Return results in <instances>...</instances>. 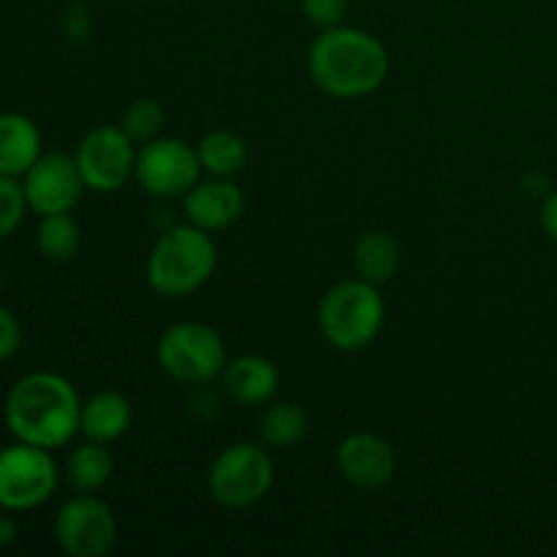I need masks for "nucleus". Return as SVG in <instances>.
Returning a JSON list of instances; mask_svg holds the SVG:
<instances>
[{
  "label": "nucleus",
  "instance_id": "f257e3e1",
  "mask_svg": "<svg viewBox=\"0 0 557 557\" xmlns=\"http://www.w3.org/2000/svg\"><path fill=\"white\" fill-rule=\"evenodd\" d=\"M82 400L76 386L52 370H36L16 381L5 395L3 419L16 441L63 449L79 435Z\"/></svg>",
  "mask_w": 557,
  "mask_h": 557
},
{
  "label": "nucleus",
  "instance_id": "f03ea898",
  "mask_svg": "<svg viewBox=\"0 0 557 557\" xmlns=\"http://www.w3.org/2000/svg\"><path fill=\"white\" fill-rule=\"evenodd\" d=\"M313 85L330 98L354 101L373 96L389 76V52L373 33L351 25L321 30L308 49Z\"/></svg>",
  "mask_w": 557,
  "mask_h": 557
},
{
  "label": "nucleus",
  "instance_id": "7ed1b4c3",
  "mask_svg": "<svg viewBox=\"0 0 557 557\" xmlns=\"http://www.w3.org/2000/svg\"><path fill=\"white\" fill-rule=\"evenodd\" d=\"M218 270V245L194 223L163 228L147 256V286L166 299H183L205 288Z\"/></svg>",
  "mask_w": 557,
  "mask_h": 557
},
{
  "label": "nucleus",
  "instance_id": "20e7f679",
  "mask_svg": "<svg viewBox=\"0 0 557 557\" xmlns=\"http://www.w3.org/2000/svg\"><path fill=\"white\" fill-rule=\"evenodd\" d=\"M319 332L332 348L346 354L364 351L379 341L386 324V302L375 283L348 277L335 283L319 302Z\"/></svg>",
  "mask_w": 557,
  "mask_h": 557
},
{
  "label": "nucleus",
  "instance_id": "39448f33",
  "mask_svg": "<svg viewBox=\"0 0 557 557\" xmlns=\"http://www.w3.org/2000/svg\"><path fill=\"white\" fill-rule=\"evenodd\" d=\"M275 484V462L270 449L253 441L223 446L207 468V493L221 509L245 511L270 495Z\"/></svg>",
  "mask_w": 557,
  "mask_h": 557
},
{
  "label": "nucleus",
  "instance_id": "423d86ee",
  "mask_svg": "<svg viewBox=\"0 0 557 557\" xmlns=\"http://www.w3.org/2000/svg\"><path fill=\"white\" fill-rule=\"evenodd\" d=\"M156 359L158 368L177 384L205 386L221 379L228 364V351L215 326L180 321L158 337Z\"/></svg>",
  "mask_w": 557,
  "mask_h": 557
},
{
  "label": "nucleus",
  "instance_id": "0eeeda50",
  "mask_svg": "<svg viewBox=\"0 0 557 557\" xmlns=\"http://www.w3.org/2000/svg\"><path fill=\"white\" fill-rule=\"evenodd\" d=\"M60 484L58 462L41 446L16 444L0 449V509L16 515L47 504Z\"/></svg>",
  "mask_w": 557,
  "mask_h": 557
},
{
  "label": "nucleus",
  "instance_id": "6e6552de",
  "mask_svg": "<svg viewBox=\"0 0 557 557\" xmlns=\"http://www.w3.org/2000/svg\"><path fill=\"white\" fill-rule=\"evenodd\" d=\"M201 161L196 145H188L177 136H158L139 145L136 152L134 180L147 196L158 201L183 199L201 180Z\"/></svg>",
  "mask_w": 557,
  "mask_h": 557
},
{
  "label": "nucleus",
  "instance_id": "1a4fd4ad",
  "mask_svg": "<svg viewBox=\"0 0 557 557\" xmlns=\"http://www.w3.org/2000/svg\"><path fill=\"white\" fill-rule=\"evenodd\" d=\"M52 533L69 557H107L117 544V520L107 500L79 493L60 506Z\"/></svg>",
  "mask_w": 557,
  "mask_h": 557
},
{
  "label": "nucleus",
  "instance_id": "9d476101",
  "mask_svg": "<svg viewBox=\"0 0 557 557\" xmlns=\"http://www.w3.org/2000/svg\"><path fill=\"white\" fill-rule=\"evenodd\" d=\"M136 141L120 125H98L82 136L74 158L92 194H117L134 180Z\"/></svg>",
  "mask_w": 557,
  "mask_h": 557
},
{
  "label": "nucleus",
  "instance_id": "9b49d317",
  "mask_svg": "<svg viewBox=\"0 0 557 557\" xmlns=\"http://www.w3.org/2000/svg\"><path fill=\"white\" fill-rule=\"evenodd\" d=\"M27 210L36 215L71 212L87 190L76 158L69 152H44L22 177Z\"/></svg>",
  "mask_w": 557,
  "mask_h": 557
},
{
  "label": "nucleus",
  "instance_id": "f8f14e48",
  "mask_svg": "<svg viewBox=\"0 0 557 557\" xmlns=\"http://www.w3.org/2000/svg\"><path fill=\"white\" fill-rule=\"evenodd\" d=\"M335 462L346 484L362 493H379L389 487L397 473V457L389 441L368 430L346 435L337 446Z\"/></svg>",
  "mask_w": 557,
  "mask_h": 557
},
{
  "label": "nucleus",
  "instance_id": "ddd939ff",
  "mask_svg": "<svg viewBox=\"0 0 557 557\" xmlns=\"http://www.w3.org/2000/svg\"><path fill=\"white\" fill-rule=\"evenodd\" d=\"M245 212V194L234 177H210L199 180L188 194L183 196L185 221L196 228L218 234L232 228Z\"/></svg>",
  "mask_w": 557,
  "mask_h": 557
},
{
  "label": "nucleus",
  "instance_id": "4468645a",
  "mask_svg": "<svg viewBox=\"0 0 557 557\" xmlns=\"http://www.w3.org/2000/svg\"><path fill=\"white\" fill-rule=\"evenodd\" d=\"M221 379L228 400L245 408L267 406L275 400L281 389V370L261 354H243L237 359H228Z\"/></svg>",
  "mask_w": 557,
  "mask_h": 557
},
{
  "label": "nucleus",
  "instance_id": "2eb2a0df",
  "mask_svg": "<svg viewBox=\"0 0 557 557\" xmlns=\"http://www.w3.org/2000/svg\"><path fill=\"white\" fill-rule=\"evenodd\" d=\"M134 422V408L123 392L101 389L82 403L79 435L98 444H114L123 438Z\"/></svg>",
  "mask_w": 557,
  "mask_h": 557
},
{
  "label": "nucleus",
  "instance_id": "dca6fc26",
  "mask_svg": "<svg viewBox=\"0 0 557 557\" xmlns=\"http://www.w3.org/2000/svg\"><path fill=\"white\" fill-rule=\"evenodd\" d=\"M44 156L41 131L27 114H0V174L5 177H25L27 169Z\"/></svg>",
  "mask_w": 557,
  "mask_h": 557
},
{
  "label": "nucleus",
  "instance_id": "f3484780",
  "mask_svg": "<svg viewBox=\"0 0 557 557\" xmlns=\"http://www.w3.org/2000/svg\"><path fill=\"white\" fill-rule=\"evenodd\" d=\"M403 264V248L386 228H370L354 245V270L362 281L384 286L397 275Z\"/></svg>",
  "mask_w": 557,
  "mask_h": 557
},
{
  "label": "nucleus",
  "instance_id": "a211bd4d",
  "mask_svg": "<svg viewBox=\"0 0 557 557\" xmlns=\"http://www.w3.org/2000/svg\"><path fill=\"white\" fill-rule=\"evenodd\" d=\"M114 476V457L109 444L82 441L65 457V482L76 493H98Z\"/></svg>",
  "mask_w": 557,
  "mask_h": 557
},
{
  "label": "nucleus",
  "instance_id": "6ab92c4d",
  "mask_svg": "<svg viewBox=\"0 0 557 557\" xmlns=\"http://www.w3.org/2000/svg\"><path fill=\"white\" fill-rule=\"evenodd\" d=\"M308 435V413L292 400L267 403L259 419V441L267 449H292Z\"/></svg>",
  "mask_w": 557,
  "mask_h": 557
},
{
  "label": "nucleus",
  "instance_id": "aec40b11",
  "mask_svg": "<svg viewBox=\"0 0 557 557\" xmlns=\"http://www.w3.org/2000/svg\"><path fill=\"white\" fill-rule=\"evenodd\" d=\"M201 169L210 177H237L248 163V145L239 134L226 128L210 131L196 145Z\"/></svg>",
  "mask_w": 557,
  "mask_h": 557
},
{
  "label": "nucleus",
  "instance_id": "412c9836",
  "mask_svg": "<svg viewBox=\"0 0 557 557\" xmlns=\"http://www.w3.org/2000/svg\"><path fill=\"white\" fill-rule=\"evenodd\" d=\"M36 248L47 261L63 264L71 261L82 248V228L71 212L41 215V226L36 232Z\"/></svg>",
  "mask_w": 557,
  "mask_h": 557
},
{
  "label": "nucleus",
  "instance_id": "4be33fe9",
  "mask_svg": "<svg viewBox=\"0 0 557 557\" xmlns=\"http://www.w3.org/2000/svg\"><path fill=\"white\" fill-rule=\"evenodd\" d=\"M163 123H166V112H163L161 103H158L156 98H139V101H134L123 112L120 128H123L136 145H147V141L161 136Z\"/></svg>",
  "mask_w": 557,
  "mask_h": 557
},
{
  "label": "nucleus",
  "instance_id": "5701e85b",
  "mask_svg": "<svg viewBox=\"0 0 557 557\" xmlns=\"http://www.w3.org/2000/svg\"><path fill=\"white\" fill-rule=\"evenodd\" d=\"M27 212L25 190L22 183H16V177H5L0 174V239L11 237L16 228L22 226Z\"/></svg>",
  "mask_w": 557,
  "mask_h": 557
},
{
  "label": "nucleus",
  "instance_id": "b1692460",
  "mask_svg": "<svg viewBox=\"0 0 557 557\" xmlns=\"http://www.w3.org/2000/svg\"><path fill=\"white\" fill-rule=\"evenodd\" d=\"M299 9L308 16V22L326 30V27L343 25L348 14V0H299Z\"/></svg>",
  "mask_w": 557,
  "mask_h": 557
},
{
  "label": "nucleus",
  "instance_id": "393cba45",
  "mask_svg": "<svg viewBox=\"0 0 557 557\" xmlns=\"http://www.w3.org/2000/svg\"><path fill=\"white\" fill-rule=\"evenodd\" d=\"M22 346V324L5 305H0V362L14 357Z\"/></svg>",
  "mask_w": 557,
  "mask_h": 557
},
{
  "label": "nucleus",
  "instance_id": "a878e982",
  "mask_svg": "<svg viewBox=\"0 0 557 557\" xmlns=\"http://www.w3.org/2000/svg\"><path fill=\"white\" fill-rule=\"evenodd\" d=\"M539 218H542L544 234H547L549 239H555V243H557V188L547 196V199H544L542 215H539Z\"/></svg>",
  "mask_w": 557,
  "mask_h": 557
},
{
  "label": "nucleus",
  "instance_id": "bb28decb",
  "mask_svg": "<svg viewBox=\"0 0 557 557\" xmlns=\"http://www.w3.org/2000/svg\"><path fill=\"white\" fill-rule=\"evenodd\" d=\"M16 536H20V525H16L14 517L0 515V547H9V544H14Z\"/></svg>",
  "mask_w": 557,
  "mask_h": 557
},
{
  "label": "nucleus",
  "instance_id": "cd10ccee",
  "mask_svg": "<svg viewBox=\"0 0 557 557\" xmlns=\"http://www.w3.org/2000/svg\"><path fill=\"white\" fill-rule=\"evenodd\" d=\"M0 288H3V267H0Z\"/></svg>",
  "mask_w": 557,
  "mask_h": 557
}]
</instances>
